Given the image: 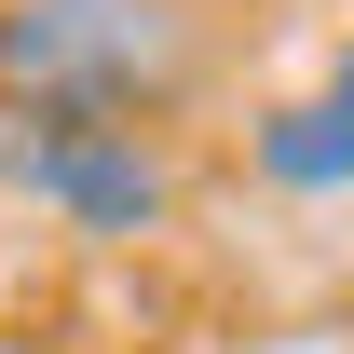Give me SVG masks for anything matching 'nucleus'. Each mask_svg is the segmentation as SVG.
<instances>
[{"label": "nucleus", "mask_w": 354, "mask_h": 354, "mask_svg": "<svg viewBox=\"0 0 354 354\" xmlns=\"http://www.w3.org/2000/svg\"><path fill=\"white\" fill-rule=\"evenodd\" d=\"M205 68L177 0H0V109H82V123H150Z\"/></svg>", "instance_id": "1"}, {"label": "nucleus", "mask_w": 354, "mask_h": 354, "mask_svg": "<svg viewBox=\"0 0 354 354\" xmlns=\"http://www.w3.org/2000/svg\"><path fill=\"white\" fill-rule=\"evenodd\" d=\"M0 177L95 245H136L177 218V164L136 123H82V109H0Z\"/></svg>", "instance_id": "2"}, {"label": "nucleus", "mask_w": 354, "mask_h": 354, "mask_svg": "<svg viewBox=\"0 0 354 354\" xmlns=\"http://www.w3.org/2000/svg\"><path fill=\"white\" fill-rule=\"evenodd\" d=\"M259 164L286 177V191H327V177H354V55L327 68V95H313V109H272Z\"/></svg>", "instance_id": "3"}]
</instances>
